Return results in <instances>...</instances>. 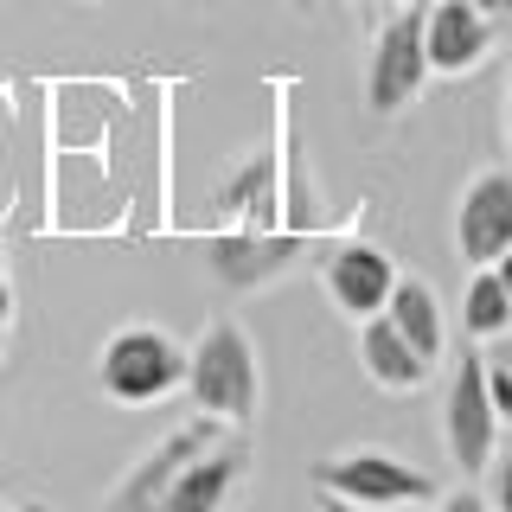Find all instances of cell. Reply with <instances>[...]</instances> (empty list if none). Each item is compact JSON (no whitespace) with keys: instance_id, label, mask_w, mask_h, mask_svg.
<instances>
[{"instance_id":"obj_1","label":"cell","mask_w":512,"mask_h":512,"mask_svg":"<svg viewBox=\"0 0 512 512\" xmlns=\"http://www.w3.org/2000/svg\"><path fill=\"white\" fill-rule=\"evenodd\" d=\"M186 397L199 416L244 429L263 404V372H256V346L237 320H205V333L186 352Z\"/></svg>"},{"instance_id":"obj_2","label":"cell","mask_w":512,"mask_h":512,"mask_svg":"<svg viewBox=\"0 0 512 512\" xmlns=\"http://www.w3.org/2000/svg\"><path fill=\"white\" fill-rule=\"evenodd\" d=\"M186 384V346L167 327H122L96 352V391L109 404H160Z\"/></svg>"},{"instance_id":"obj_3","label":"cell","mask_w":512,"mask_h":512,"mask_svg":"<svg viewBox=\"0 0 512 512\" xmlns=\"http://www.w3.org/2000/svg\"><path fill=\"white\" fill-rule=\"evenodd\" d=\"M314 487L340 493L365 512H404V506H436V480L410 461L384 455V448H352V455L314 461Z\"/></svg>"},{"instance_id":"obj_4","label":"cell","mask_w":512,"mask_h":512,"mask_svg":"<svg viewBox=\"0 0 512 512\" xmlns=\"http://www.w3.org/2000/svg\"><path fill=\"white\" fill-rule=\"evenodd\" d=\"M493 436H500V416H493V397H487V359L461 352L442 384V442L461 474H480L493 461Z\"/></svg>"},{"instance_id":"obj_5","label":"cell","mask_w":512,"mask_h":512,"mask_svg":"<svg viewBox=\"0 0 512 512\" xmlns=\"http://www.w3.org/2000/svg\"><path fill=\"white\" fill-rule=\"evenodd\" d=\"M423 77H429V58H423V7H397L391 20L378 26L372 64H365V103H372V116H397L404 103H416Z\"/></svg>"},{"instance_id":"obj_6","label":"cell","mask_w":512,"mask_h":512,"mask_svg":"<svg viewBox=\"0 0 512 512\" xmlns=\"http://www.w3.org/2000/svg\"><path fill=\"white\" fill-rule=\"evenodd\" d=\"M244 480H250V442L224 429L212 448H199V455L173 474V487L160 493L148 512H231V500L244 493Z\"/></svg>"},{"instance_id":"obj_7","label":"cell","mask_w":512,"mask_h":512,"mask_svg":"<svg viewBox=\"0 0 512 512\" xmlns=\"http://www.w3.org/2000/svg\"><path fill=\"white\" fill-rule=\"evenodd\" d=\"M506 244H512V173L487 167L468 180V192L455 205V250L468 269H487Z\"/></svg>"},{"instance_id":"obj_8","label":"cell","mask_w":512,"mask_h":512,"mask_svg":"<svg viewBox=\"0 0 512 512\" xmlns=\"http://www.w3.org/2000/svg\"><path fill=\"white\" fill-rule=\"evenodd\" d=\"M224 429H231V423H218V416H199V423L173 429V436L160 442L148 461H135V468L122 474V487H116V493L103 500V512H148V506L160 500V493L173 487V474H180L186 461L199 455V448H212V442L224 436Z\"/></svg>"},{"instance_id":"obj_9","label":"cell","mask_w":512,"mask_h":512,"mask_svg":"<svg viewBox=\"0 0 512 512\" xmlns=\"http://www.w3.org/2000/svg\"><path fill=\"white\" fill-rule=\"evenodd\" d=\"M487 52H493V20L474 7V0H436V7H423V58H429V71L461 77Z\"/></svg>"},{"instance_id":"obj_10","label":"cell","mask_w":512,"mask_h":512,"mask_svg":"<svg viewBox=\"0 0 512 512\" xmlns=\"http://www.w3.org/2000/svg\"><path fill=\"white\" fill-rule=\"evenodd\" d=\"M391 282H397L391 256L372 250V244H340L327 256V295H333V308H340L346 320L378 314L384 301H391Z\"/></svg>"},{"instance_id":"obj_11","label":"cell","mask_w":512,"mask_h":512,"mask_svg":"<svg viewBox=\"0 0 512 512\" xmlns=\"http://www.w3.org/2000/svg\"><path fill=\"white\" fill-rule=\"evenodd\" d=\"M359 359H365V378L378 384V391H416V384H429V372H436V365L423 359V352H416L404 333L391 327V314H365L359 320Z\"/></svg>"},{"instance_id":"obj_12","label":"cell","mask_w":512,"mask_h":512,"mask_svg":"<svg viewBox=\"0 0 512 512\" xmlns=\"http://www.w3.org/2000/svg\"><path fill=\"white\" fill-rule=\"evenodd\" d=\"M384 314H391V327L404 333V340L423 352L429 365H442V308H436V295H429L416 276H397L391 282V301H384Z\"/></svg>"},{"instance_id":"obj_13","label":"cell","mask_w":512,"mask_h":512,"mask_svg":"<svg viewBox=\"0 0 512 512\" xmlns=\"http://www.w3.org/2000/svg\"><path fill=\"white\" fill-rule=\"evenodd\" d=\"M461 327H468L474 340H493V333H506V327H512V288L493 276V263H487V269H474L468 295H461Z\"/></svg>"},{"instance_id":"obj_14","label":"cell","mask_w":512,"mask_h":512,"mask_svg":"<svg viewBox=\"0 0 512 512\" xmlns=\"http://www.w3.org/2000/svg\"><path fill=\"white\" fill-rule=\"evenodd\" d=\"M480 474H487V506L493 512H512V455H493Z\"/></svg>"},{"instance_id":"obj_15","label":"cell","mask_w":512,"mask_h":512,"mask_svg":"<svg viewBox=\"0 0 512 512\" xmlns=\"http://www.w3.org/2000/svg\"><path fill=\"white\" fill-rule=\"evenodd\" d=\"M487 397H493V416H500V429H506L512 423V365L487 359Z\"/></svg>"},{"instance_id":"obj_16","label":"cell","mask_w":512,"mask_h":512,"mask_svg":"<svg viewBox=\"0 0 512 512\" xmlns=\"http://www.w3.org/2000/svg\"><path fill=\"white\" fill-rule=\"evenodd\" d=\"M436 512H493V506H487V493L455 487V493H442V506H436Z\"/></svg>"},{"instance_id":"obj_17","label":"cell","mask_w":512,"mask_h":512,"mask_svg":"<svg viewBox=\"0 0 512 512\" xmlns=\"http://www.w3.org/2000/svg\"><path fill=\"white\" fill-rule=\"evenodd\" d=\"M474 7H480V13H487V20H493V26H500V20H512V0H474Z\"/></svg>"},{"instance_id":"obj_18","label":"cell","mask_w":512,"mask_h":512,"mask_svg":"<svg viewBox=\"0 0 512 512\" xmlns=\"http://www.w3.org/2000/svg\"><path fill=\"white\" fill-rule=\"evenodd\" d=\"M314 512H365V506H352V500H340V493H320V506Z\"/></svg>"},{"instance_id":"obj_19","label":"cell","mask_w":512,"mask_h":512,"mask_svg":"<svg viewBox=\"0 0 512 512\" xmlns=\"http://www.w3.org/2000/svg\"><path fill=\"white\" fill-rule=\"evenodd\" d=\"M493 276H500V282H506V288H512V244H506V250H500V256H493Z\"/></svg>"},{"instance_id":"obj_20","label":"cell","mask_w":512,"mask_h":512,"mask_svg":"<svg viewBox=\"0 0 512 512\" xmlns=\"http://www.w3.org/2000/svg\"><path fill=\"white\" fill-rule=\"evenodd\" d=\"M7 314H13V288H7V276H0V327H7Z\"/></svg>"},{"instance_id":"obj_21","label":"cell","mask_w":512,"mask_h":512,"mask_svg":"<svg viewBox=\"0 0 512 512\" xmlns=\"http://www.w3.org/2000/svg\"><path fill=\"white\" fill-rule=\"evenodd\" d=\"M13 512H52V506H45V500H26V506H13Z\"/></svg>"},{"instance_id":"obj_22","label":"cell","mask_w":512,"mask_h":512,"mask_svg":"<svg viewBox=\"0 0 512 512\" xmlns=\"http://www.w3.org/2000/svg\"><path fill=\"white\" fill-rule=\"evenodd\" d=\"M506 141H512V96H506Z\"/></svg>"},{"instance_id":"obj_23","label":"cell","mask_w":512,"mask_h":512,"mask_svg":"<svg viewBox=\"0 0 512 512\" xmlns=\"http://www.w3.org/2000/svg\"><path fill=\"white\" fill-rule=\"evenodd\" d=\"M0 352H7V327H0Z\"/></svg>"},{"instance_id":"obj_24","label":"cell","mask_w":512,"mask_h":512,"mask_svg":"<svg viewBox=\"0 0 512 512\" xmlns=\"http://www.w3.org/2000/svg\"><path fill=\"white\" fill-rule=\"evenodd\" d=\"M0 263H7V244H0Z\"/></svg>"},{"instance_id":"obj_25","label":"cell","mask_w":512,"mask_h":512,"mask_svg":"<svg viewBox=\"0 0 512 512\" xmlns=\"http://www.w3.org/2000/svg\"><path fill=\"white\" fill-rule=\"evenodd\" d=\"M397 7H404V0H397Z\"/></svg>"},{"instance_id":"obj_26","label":"cell","mask_w":512,"mask_h":512,"mask_svg":"<svg viewBox=\"0 0 512 512\" xmlns=\"http://www.w3.org/2000/svg\"><path fill=\"white\" fill-rule=\"evenodd\" d=\"M0 512H7V506H0Z\"/></svg>"},{"instance_id":"obj_27","label":"cell","mask_w":512,"mask_h":512,"mask_svg":"<svg viewBox=\"0 0 512 512\" xmlns=\"http://www.w3.org/2000/svg\"><path fill=\"white\" fill-rule=\"evenodd\" d=\"M506 333H512V327H506Z\"/></svg>"}]
</instances>
